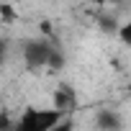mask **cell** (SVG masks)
Wrapping results in <instances>:
<instances>
[{"label": "cell", "instance_id": "9c48e42d", "mask_svg": "<svg viewBox=\"0 0 131 131\" xmlns=\"http://www.w3.org/2000/svg\"><path fill=\"white\" fill-rule=\"evenodd\" d=\"M51 131H75V126H72V121H70V118H62Z\"/></svg>", "mask_w": 131, "mask_h": 131}, {"label": "cell", "instance_id": "6da1fadb", "mask_svg": "<svg viewBox=\"0 0 131 131\" xmlns=\"http://www.w3.org/2000/svg\"><path fill=\"white\" fill-rule=\"evenodd\" d=\"M62 118H64V113L57 111V108H34V105H28L21 113L18 123L13 126V131H51Z\"/></svg>", "mask_w": 131, "mask_h": 131}, {"label": "cell", "instance_id": "7a4b0ae2", "mask_svg": "<svg viewBox=\"0 0 131 131\" xmlns=\"http://www.w3.org/2000/svg\"><path fill=\"white\" fill-rule=\"evenodd\" d=\"M54 46H57V44L46 41L44 36H36V39H26V41H23V49H21L26 70H28V72L44 70L46 64H49V57H51Z\"/></svg>", "mask_w": 131, "mask_h": 131}, {"label": "cell", "instance_id": "52a82bcc", "mask_svg": "<svg viewBox=\"0 0 131 131\" xmlns=\"http://www.w3.org/2000/svg\"><path fill=\"white\" fill-rule=\"evenodd\" d=\"M64 62H67V59H64L62 49L54 46V51H51V57H49V64H46V67H49V70H62V67H64Z\"/></svg>", "mask_w": 131, "mask_h": 131}, {"label": "cell", "instance_id": "4fadbf2b", "mask_svg": "<svg viewBox=\"0 0 131 131\" xmlns=\"http://www.w3.org/2000/svg\"><path fill=\"white\" fill-rule=\"evenodd\" d=\"M128 95H131V82H128Z\"/></svg>", "mask_w": 131, "mask_h": 131}, {"label": "cell", "instance_id": "7c38bea8", "mask_svg": "<svg viewBox=\"0 0 131 131\" xmlns=\"http://www.w3.org/2000/svg\"><path fill=\"white\" fill-rule=\"evenodd\" d=\"M93 5H111V3H118V0H90Z\"/></svg>", "mask_w": 131, "mask_h": 131}, {"label": "cell", "instance_id": "277c9868", "mask_svg": "<svg viewBox=\"0 0 131 131\" xmlns=\"http://www.w3.org/2000/svg\"><path fill=\"white\" fill-rule=\"evenodd\" d=\"M95 21H98V31L105 34V36H116L118 28H121V23H118V18L113 13H98Z\"/></svg>", "mask_w": 131, "mask_h": 131}, {"label": "cell", "instance_id": "5b68a950", "mask_svg": "<svg viewBox=\"0 0 131 131\" xmlns=\"http://www.w3.org/2000/svg\"><path fill=\"white\" fill-rule=\"evenodd\" d=\"M0 21H3L5 26L18 23V10H16L10 3H0Z\"/></svg>", "mask_w": 131, "mask_h": 131}, {"label": "cell", "instance_id": "30bf717a", "mask_svg": "<svg viewBox=\"0 0 131 131\" xmlns=\"http://www.w3.org/2000/svg\"><path fill=\"white\" fill-rule=\"evenodd\" d=\"M0 131H13V121L8 118V113H0Z\"/></svg>", "mask_w": 131, "mask_h": 131}, {"label": "cell", "instance_id": "3957f363", "mask_svg": "<svg viewBox=\"0 0 131 131\" xmlns=\"http://www.w3.org/2000/svg\"><path fill=\"white\" fill-rule=\"evenodd\" d=\"M95 126H98V131H123V118L118 116V111L105 108V111H98Z\"/></svg>", "mask_w": 131, "mask_h": 131}, {"label": "cell", "instance_id": "8fae6325", "mask_svg": "<svg viewBox=\"0 0 131 131\" xmlns=\"http://www.w3.org/2000/svg\"><path fill=\"white\" fill-rule=\"evenodd\" d=\"M5 54H8V41H5V39H0V62L5 59Z\"/></svg>", "mask_w": 131, "mask_h": 131}, {"label": "cell", "instance_id": "8992f818", "mask_svg": "<svg viewBox=\"0 0 131 131\" xmlns=\"http://www.w3.org/2000/svg\"><path fill=\"white\" fill-rule=\"evenodd\" d=\"M70 105H72V100H70V95L64 93V90H57V93H54V108H57V111L67 113V111H70Z\"/></svg>", "mask_w": 131, "mask_h": 131}, {"label": "cell", "instance_id": "ba28073f", "mask_svg": "<svg viewBox=\"0 0 131 131\" xmlns=\"http://www.w3.org/2000/svg\"><path fill=\"white\" fill-rule=\"evenodd\" d=\"M116 36L121 39V44H126V46L131 49V21H128V23H121V28H118Z\"/></svg>", "mask_w": 131, "mask_h": 131}]
</instances>
